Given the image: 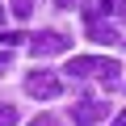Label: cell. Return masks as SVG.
Instances as JSON below:
<instances>
[{"instance_id":"obj_1","label":"cell","mask_w":126,"mask_h":126,"mask_svg":"<svg viewBox=\"0 0 126 126\" xmlns=\"http://www.w3.org/2000/svg\"><path fill=\"white\" fill-rule=\"evenodd\" d=\"M67 76H76V80H84V76H101L105 80V88H118V59H105V55H76L67 67H63Z\"/></svg>"},{"instance_id":"obj_2","label":"cell","mask_w":126,"mask_h":126,"mask_svg":"<svg viewBox=\"0 0 126 126\" xmlns=\"http://www.w3.org/2000/svg\"><path fill=\"white\" fill-rule=\"evenodd\" d=\"M63 50H72V38L59 34V30H46V34H34V38H30V55H38V59L63 55Z\"/></svg>"},{"instance_id":"obj_3","label":"cell","mask_w":126,"mask_h":126,"mask_svg":"<svg viewBox=\"0 0 126 126\" xmlns=\"http://www.w3.org/2000/svg\"><path fill=\"white\" fill-rule=\"evenodd\" d=\"M25 93H30V97L50 101V97H59V93H63V80H59L55 72H30V76H25Z\"/></svg>"},{"instance_id":"obj_4","label":"cell","mask_w":126,"mask_h":126,"mask_svg":"<svg viewBox=\"0 0 126 126\" xmlns=\"http://www.w3.org/2000/svg\"><path fill=\"white\" fill-rule=\"evenodd\" d=\"M109 118V105H101V101H80V105H72V122L76 126H97V122H105Z\"/></svg>"},{"instance_id":"obj_5","label":"cell","mask_w":126,"mask_h":126,"mask_svg":"<svg viewBox=\"0 0 126 126\" xmlns=\"http://www.w3.org/2000/svg\"><path fill=\"white\" fill-rule=\"evenodd\" d=\"M84 17H88V38H93V42H101V46H113V42H118V30H113L109 21H101L97 9H88Z\"/></svg>"},{"instance_id":"obj_6","label":"cell","mask_w":126,"mask_h":126,"mask_svg":"<svg viewBox=\"0 0 126 126\" xmlns=\"http://www.w3.org/2000/svg\"><path fill=\"white\" fill-rule=\"evenodd\" d=\"M21 42H30V34H21V30H4V34H0V46H4V50H13Z\"/></svg>"},{"instance_id":"obj_7","label":"cell","mask_w":126,"mask_h":126,"mask_svg":"<svg viewBox=\"0 0 126 126\" xmlns=\"http://www.w3.org/2000/svg\"><path fill=\"white\" fill-rule=\"evenodd\" d=\"M9 9H13V17H21V21H25V17L34 13V0H13Z\"/></svg>"},{"instance_id":"obj_8","label":"cell","mask_w":126,"mask_h":126,"mask_svg":"<svg viewBox=\"0 0 126 126\" xmlns=\"http://www.w3.org/2000/svg\"><path fill=\"white\" fill-rule=\"evenodd\" d=\"M0 126H17V109L13 105H0Z\"/></svg>"},{"instance_id":"obj_9","label":"cell","mask_w":126,"mask_h":126,"mask_svg":"<svg viewBox=\"0 0 126 126\" xmlns=\"http://www.w3.org/2000/svg\"><path fill=\"white\" fill-rule=\"evenodd\" d=\"M30 126H63V122H59V118H55V113H38V118H34V122H30Z\"/></svg>"},{"instance_id":"obj_10","label":"cell","mask_w":126,"mask_h":126,"mask_svg":"<svg viewBox=\"0 0 126 126\" xmlns=\"http://www.w3.org/2000/svg\"><path fill=\"white\" fill-rule=\"evenodd\" d=\"M9 63H13V50H0V76L9 72Z\"/></svg>"},{"instance_id":"obj_11","label":"cell","mask_w":126,"mask_h":126,"mask_svg":"<svg viewBox=\"0 0 126 126\" xmlns=\"http://www.w3.org/2000/svg\"><path fill=\"white\" fill-rule=\"evenodd\" d=\"M122 4H126V0H101V9H105V13H118Z\"/></svg>"},{"instance_id":"obj_12","label":"cell","mask_w":126,"mask_h":126,"mask_svg":"<svg viewBox=\"0 0 126 126\" xmlns=\"http://www.w3.org/2000/svg\"><path fill=\"white\" fill-rule=\"evenodd\" d=\"M55 4H59V9H76L80 0H55Z\"/></svg>"},{"instance_id":"obj_13","label":"cell","mask_w":126,"mask_h":126,"mask_svg":"<svg viewBox=\"0 0 126 126\" xmlns=\"http://www.w3.org/2000/svg\"><path fill=\"white\" fill-rule=\"evenodd\" d=\"M113 126H126V109H122V113H118V118H113Z\"/></svg>"},{"instance_id":"obj_14","label":"cell","mask_w":126,"mask_h":126,"mask_svg":"<svg viewBox=\"0 0 126 126\" xmlns=\"http://www.w3.org/2000/svg\"><path fill=\"white\" fill-rule=\"evenodd\" d=\"M0 21H4V9H0Z\"/></svg>"}]
</instances>
